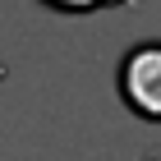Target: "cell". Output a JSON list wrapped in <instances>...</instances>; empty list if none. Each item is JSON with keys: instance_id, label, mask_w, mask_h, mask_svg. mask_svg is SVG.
Wrapping results in <instances>:
<instances>
[{"instance_id": "1", "label": "cell", "mask_w": 161, "mask_h": 161, "mask_svg": "<svg viewBox=\"0 0 161 161\" xmlns=\"http://www.w3.org/2000/svg\"><path fill=\"white\" fill-rule=\"evenodd\" d=\"M115 87H120V101L134 115L161 124V37H147L120 55Z\"/></svg>"}, {"instance_id": "2", "label": "cell", "mask_w": 161, "mask_h": 161, "mask_svg": "<svg viewBox=\"0 0 161 161\" xmlns=\"http://www.w3.org/2000/svg\"><path fill=\"white\" fill-rule=\"evenodd\" d=\"M157 161H161V157H157Z\"/></svg>"}]
</instances>
